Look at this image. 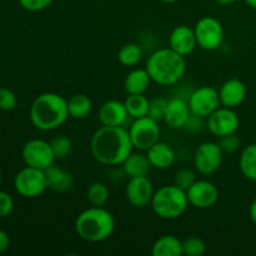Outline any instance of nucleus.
Instances as JSON below:
<instances>
[{"label": "nucleus", "instance_id": "1", "mask_svg": "<svg viewBox=\"0 0 256 256\" xmlns=\"http://www.w3.org/2000/svg\"><path fill=\"white\" fill-rule=\"evenodd\" d=\"M94 159L106 166L122 165L132 152V142L129 130L124 126H105L94 132L90 142Z\"/></svg>", "mask_w": 256, "mask_h": 256}, {"label": "nucleus", "instance_id": "2", "mask_svg": "<svg viewBox=\"0 0 256 256\" xmlns=\"http://www.w3.org/2000/svg\"><path fill=\"white\" fill-rule=\"evenodd\" d=\"M30 120L36 129L50 132L62 126L69 118L68 100L56 92H44L30 106Z\"/></svg>", "mask_w": 256, "mask_h": 256}, {"label": "nucleus", "instance_id": "3", "mask_svg": "<svg viewBox=\"0 0 256 256\" xmlns=\"http://www.w3.org/2000/svg\"><path fill=\"white\" fill-rule=\"evenodd\" d=\"M145 69L156 84L162 86L174 85L184 76L186 70L185 56L172 48H162L152 52L146 62Z\"/></svg>", "mask_w": 256, "mask_h": 256}, {"label": "nucleus", "instance_id": "4", "mask_svg": "<svg viewBox=\"0 0 256 256\" xmlns=\"http://www.w3.org/2000/svg\"><path fill=\"white\" fill-rule=\"evenodd\" d=\"M74 229L80 239L88 242H100L112 236L115 220L104 206H92L78 215Z\"/></svg>", "mask_w": 256, "mask_h": 256}, {"label": "nucleus", "instance_id": "5", "mask_svg": "<svg viewBox=\"0 0 256 256\" xmlns=\"http://www.w3.org/2000/svg\"><path fill=\"white\" fill-rule=\"evenodd\" d=\"M152 212L165 220H174L182 216L189 206L186 192L178 185H164L154 192L152 202Z\"/></svg>", "mask_w": 256, "mask_h": 256}, {"label": "nucleus", "instance_id": "6", "mask_svg": "<svg viewBox=\"0 0 256 256\" xmlns=\"http://www.w3.org/2000/svg\"><path fill=\"white\" fill-rule=\"evenodd\" d=\"M14 186L18 194L28 199L40 196L48 189L45 170L26 165L15 176Z\"/></svg>", "mask_w": 256, "mask_h": 256}, {"label": "nucleus", "instance_id": "7", "mask_svg": "<svg viewBox=\"0 0 256 256\" xmlns=\"http://www.w3.org/2000/svg\"><path fill=\"white\" fill-rule=\"evenodd\" d=\"M198 46L208 52L218 50L224 42V28L214 16H204L195 24Z\"/></svg>", "mask_w": 256, "mask_h": 256}, {"label": "nucleus", "instance_id": "8", "mask_svg": "<svg viewBox=\"0 0 256 256\" xmlns=\"http://www.w3.org/2000/svg\"><path fill=\"white\" fill-rule=\"evenodd\" d=\"M129 135L134 149L146 152L155 142H159V124L149 116L134 119V122L129 128Z\"/></svg>", "mask_w": 256, "mask_h": 256}, {"label": "nucleus", "instance_id": "9", "mask_svg": "<svg viewBox=\"0 0 256 256\" xmlns=\"http://www.w3.org/2000/svg\"><path fill=\"white\" fill-rule=\"evenodd\" d=\"M22 160L28 166L46 170L54 165L55 155L52 144L42 139L29 140L22 148Z\"/></svg>", "mask_w": 256, "mask_h": 256}, {"label": "nucleus", "instance_id": "10", "mask_svg": "<svg viewBox=\"0 0 256 256\" xmlns=\"http://www.w3.org/2000/svg\"><path fill=\"white\" fill-rule=\"evenodd\" d=\"M224 152L219 142H205L196 148L194 154V166L200 174L212 175L220 169Z\"/></svg>", "mask_w": 256, "mask_h": 256}, {"label": "nucleus", "instance_id": "11", "mask_svg": "<svg viewBox=\"0 0 256 256\" xmlns=\"http://www.w3.org/2000/svg\"><path fill=\"white\" fill-rule=\"evenodd\" d=\"M188 104H189L192 114L202 119H206L222 105L219 92L212 86H200L195 89L190 94Z\"/></svg>", "mask_w": 256, "mask_h": 256}, {"label": "nucleus", "instance_id": "12", "mask_svg": "<svg viewBox=\"0 0 256 256\" xmlns=\"http://www.w3.org/2000/svg\"><path fill=\"white\" fill-rule=\"evenodd\" d=\"M206 126L214 136L220 139L235 134L240 126V119L234 109L220 106L206 118Z\"/></svg>", "mask_w": 256, "mask_h": 256}, {"label": "nucleus", "instance_id": "13", "mask_svg": "<svg viewBox=\"0 0 256 256\" xmlns=\"http://www.w3.org/2000/svg\"><path fill=\"white\" fill-rule=\"evenodd\" d=\"M189 205L196 209H209L219 200V190L209 180H196L186 190Z\"/></svg>", "mask_w": 256, "mask_h": 256}, {"label": "nucleus", "instance_id": "14", "mask_svg": "<svg viewBox=\"0 0 256 256\" xmlns=\"http://www.w3.org/2000/svg\"><path fill=\"white\" fill-rule=\"evenodd\" d=\"M154 192V188L148 176L130 178L125 188L128 202L135 208H145L150 205Z\"/></svg>", "mask_w": 256, "mask_h": 256}, {"label": "nucleus", "instance_id": "15", "mask_svg": "<svg viewBox=\"0 0 256 256\" xmlns=\"http://www.w3.org/2000/svg\"><path fill=\"white\" fill-rule=\"evenodd\" d=\"M198 46L194 29L186 25H179L174 28L169 36V48L179 52L182 56H188Z\"/></svg>", "mask_w": 256, "mask_h": 256}, {"label": "nucleus", "instance_id": "16", "mask_svg": "<svg viewBox=\"0 0 256 256\" xmlns=\"http://www.w3.org/2000/svg\"><path fill=\"white\" fill-rule=\"evenodd\" d=\"M219 98L222 106L235 109L242 104L246 98V86L238 78H232L225 82L219 90Z\"/></svg>", "mask_w": 256, "mask_h": 256}, {"label": "nucleus", "instance_id": "17", "mask_svg": "<svg viewBox=\"0 0 256 256\" xmlns=\"http://www.w3.org/2000/svg\"><path fill=\"white\" fill-rule=\"evenodd\" d=\"M99 122L105 126H122L129 118L124 102L119 100L105 102L99 109Z\"/></svg>", "mask_w": 256, "mask_h": 256}, {"label": "nucleus", "instance_id": "18", "mask_svg": "<svg viewBox=\"0 0 256 256\" xmlns=\"http://www.w3.org/2000/svg\"><path fill=\"white\" fill-rule=\"evenodd\" d=\"M192 116L189 104L186 100L182 98H172L169 100L165 112L164 122L172 129H182L185 128L188 120Z\"/></svg>", "mask_w": 256, "mask_h": 256}, {"label": "nucleus", "instance_id": "19", "mask_svg": "<svg viewBox=\"0 0 256 256\" xmlns=\"http://www.w3.org/2000/svg\"><path fill=\"white\" fill-rule=\"evenodd\" d=\"M146 155L152 168L159 170H166L175 164L176 154L174 149L166 142H158L146 150Z\"/></svg>", "mask_w": 256, "mask_h": 256}, {"label": "nucleus", "instance_id": "20", "mask_svg": "<svg viewBox=\"0 0 256 256\" xmlns=\"http://www.w3.org/2000/svg\"><path fill=\"white\" fill-rule=\"evenodd\" d=\"M122 165L124 172L129 178L148 176L152 168L148 155L142 152H132Z\"/></svg>", "mask_w": 256, "mask_h": 256}, {"label": "nucleus", "instance_id": "21", "mask_svg": "<svg viewBox=\"0 0 256 256\" xmlns=\"http://www.w3.org/2000/svg\"><path fill=\"white\" fill-rule=\"evenodd\" d=\"M45 176H46L48 189L52 192H64L69 190L72 185V175L66 170L55 166V165H52L45 170Z\"/></svg>", "mask_w": 256, "mask_h": 256}, {"label": "nucleus", "instance_id": "22", "mask_svg": "<svg viewBox=\"0 0 256 256\" xmlns=\"http://www.w3.org/2000/svg\"><path fill=\"white\" fill-rule=\"evenodd\" d=\"M146 69H135L126 75L124 80V89L128 94H144L152 82Z\"/></svg>", "mask_w": 256, "mask_h": 256}, {"label": "nucleus", "instance_id": "23", "mask_svg": "<svg viewBox=\"0 0 256 256\" xmlns=\"http://www.w3.org/2000/svg\"><path fill=\"white\" fill-rule=\"evenodd\" d=\"M152 256H182V242L174 235H162L152 248Z\"/></svg>", "mask_w": 256, "mask_h": 256}, {"label": "nucleus", "instance_id": "24", "mask_svg": "<svg viewBox=\"0 0 256 256\" xmlns=\"http://www.w3.org/2000/svg\"><path fill=\"white\" fill-rule=\"evenodd\" d=\"M124 104L128 114L132 119H140L149 114L150 100L144 94H128Z\"/></svg>", "mask_w": 256, "mask_h": 256}, {"label": "nucleus", "instance_id": "25", "mask_svg": "<svg viewBox=\"0 0 256 256\" xmlns=\"http://www.w3.org/2000/svg\"><path fill=\"white\" fill-rule=\"evenodd\" d=\"M92 109V102L89 96L85 94H76L72 95L68 100V112L69 116L74 119H84L90 114Z\"/></svg>", "mask_w": 256, "mask_h": 256}, {"label": "nucleus", "instance_id": "26", "mask_svg": "<svg viewBox=\"0 0 256 256\" xmlns=\"http://www.w3.org/2000/svg\"><path fill=\"white\" fill-rule=\"evenodd\" d=\"M239 166L246 179L256 182V144H250L242 149L239 158Z\"/></svg>", "mask_w": 256, "mask_h": 256}, {"label": "nucleus", "instance_id": "27", "mask_svg": "<svg viewBox=\"0 0 256 256\" xmlns=\"http://www.w3.org/2000/svg\"><path fill=\"white\" fill-rule=\"evenodd\" d=\"M142 48L138 44H134V42H129V44L124 45L119 50V54H118V59H119L120 64L124 65V66H135L142 60Z\"/></svg>", "mask_w": 256, "mask_h": 256}, {"label": "nucleus", "instance_id": "28", "mask_svg": "<svg viewBox=\"0 0 256 256\" xmlns=\"http://www.w3.org/2000/svg\"><path fill=\"white\" fill-rule=\"evenodd\" d=\"M109 189L102 182H92L86 190V198L92 206H104L109 200Z\"/></svg>", "mask_w": 256, "mask_h": 256}, {"label": "nucleus", "instance_id": "29", "mask_svg": "<svg viewBox=\"0 0 256 256\" xmlns=\"http://www.w3.org/2000/svg\"><path fill=\"white\" fill-rule=\"evenodd\" d=\"M206 252V244L199 238H188L182 242V255L202 256Z\"/></svg>", "mask_w": 256, "mask_h": 256}, {"label": "nucleus", "instance_id": "30", "mask_svg": "<svg viewBox=\"0 0 256 256\" xmlns=\"http://www.w3.org/2000/svg\"><path fill=\"white\" fill-rule=\"evenodd\" d=\"M168 102L169 100H166L165 98H154V99L150 100L149 104V114L148 116L154 119L155 122H162L164 120L165 112H166V108H168Z\"/></svg>", "mask_w": 256, "mask_h": 256}, {"label": "nucleus", "instance_id": "31", "mask_svg": "<svg viewBox=\"0 0 256 256\" xmlns=\"http://www.w3.org/2000/svg\"><path fill=\"white\" fill-rule=\"evenodd\" d=\"M50 144H52V152H54V155L56 159H64V158L68 156V155L70 154V152H72V140L68 136H64V135L55 138L54 140H52Z\"/></svg>", "mask_w": 256, "mask_h": 256}, {"label": "nucleus", "instance_id": "32", "mask_svg": "<svg viewBox=\"0 0 256 256\" xmlns=\"http://www.w3.org/2000/svg\"><path fill=\"white\" fill-rule=\"evenodd\" d=\"M196 182L195 172L190 169H182L176 172L174 178V184L178 185L180 189L186 192L194 182Z\"/></svg>", "mask_w": 256, "mask_h": 256}, {"label": "nucleus", "instance_id": "33", "mask_svg": "<svg viewBox=\"0 0 256 256\" xmlns=\"http://www.w3.org/2000/svg\"><path fill=\"white\" fill-rule=\"evenodd\" d=\"M18 104L16 95L8 88H0V110L10 112L15 109Z\"/></svg>", "mask_w": 256, "mask_h": 256}, {"label": "nucleus", "instance_id": "34", "mask_svg": "<svg viewBox=\"0 0 256 256\" xmlns=\"http://www.w3.org/2000/svg\"><path fill=\"white\" fill-rule=\"evenodd\" d=\"M219 145L224 152H234L240 148L242 140L236 134H230L226 135V136L220 138Z\"/></svg>", "mask_w": 256, "mask_h": 256}, {"label": "nucleus", "instance_id": "35", "mask_svg": "<svg viewBox=\"0 0 256 256\" xmlns=\"http://www.w3.org/2000/svg\"><path fill=\"white\" fill-rule=\"evenodd\" d=\"M54 0H19V4L28 12H42L52 5Z\"/></svg>", "mask_w": 256, "mask_h": 256}, {"label": "nucleus", "instance_id": "36", "mask_svg": "<svg viewBox=\"0 0 256 256\" xmlns=\"http://www.w3.org/2000/svg\"><path fill=\"white\" fill-rule=\"evenodd\" d=\"M12 209H14V200L12 195L5 192H0V219L12 214Z\"/></svg>", "mask_w": 256, "mask_h": 256}, {"label": "nucleus", "instance_id": "37", "mask_svg": "<svg viewBox=\"0 0 256 256\" xmlns=\"http://www.w3.org/2000/svg\"><path fill=\"white\" fill-rule=\"evenodd\" d=\"M9 244H10V240H9V236H8V234L5 232H2V230H0V254L4 252L5 250L9 248Z\"/></svg>", "mask_w": 256, "mask_h": 256}, {"label": "nucleus", "instance_id": "38", "mask_svg": "<svg viewBox=\"0 0 256 256\" xmlns=\"http://www.w3.org/2000/svg\"><path fill=\"white\" fill-rule=\"evenodd\" d=\"M249 216L250 219H252V224L256 226V198L252 202V204H250V208H249Z\"/></svg>", "mask_w": 256, "mask_h": 256}, {"label": "nucleus", "instance_id": "39", "mask_svg": "<svg viewBox=\"0 0 256 256\" xmlns=\"http://www.w3.org/2000/svg\"><path fill=\"white\" fill-rule=\"evenodd\" d=\"M216 2H219V4L222 5H229V4H232V2H235L236 0H215Z\"/></svg>", "mask_w": 256, "mask_h": 256}, {"label": "nucleus", "instance_id": "40", "mask_svg": "<svg viewBox=\"0 0 256 256\" xmlns=\"http://www.w3.org/2000/svg\"><path fill=\"white\" fill-rule=\"evenodd\" d=\"M245 2H246L252 9L256 10V0H245Z\"/></svg>", "mask_w": 256, "mask_h": 256}, {"label": "nucleus", "instance_id": "41", "mask_svg": "<svg viewBox=\"0 0 256 256\" xmlns=\"http://www.w3.org/2000/svg\"><path fill=\"white\" fill-rule=\"evenodd\" d=\"M162 2H166V4H172V2H178V0H162Z\"/></svg>", "mask_w": 256, "mask_h": 256}, {"label": "nucleus", "instance_id": "42", "mask_svg": "<svg viewBox=\"0 0 256 256\" xmlns=\"http://www.w3.org/2000/svg\"><path fill=\"white\" fill-rule=\"evenodd\" d=\"M2 172H0V185H2Z\"/></svg>", "mask_w": 256, "mask_h": 256}]
</instances>
